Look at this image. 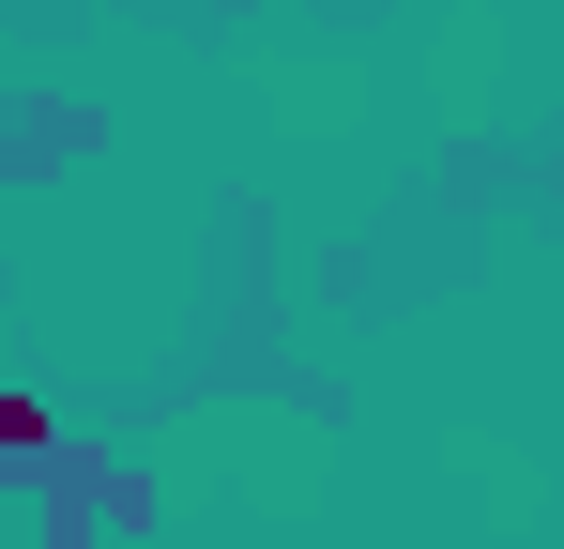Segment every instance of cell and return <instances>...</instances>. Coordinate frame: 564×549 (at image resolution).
<instances>
[{
	"label": "cell",
	"instance_id": "1",
	"mask_svg": "<svg viewBox=\"0 0 564 549\" xmlns=\"http://www.w3.org/2000/svg\"><path fill=\"white\" fill-rule=\"evenodd\" d=\"M0 443H46V412H31V397H15V381H0Z\"/></svg>",
	"mask_w": 564,
	"mask_h": 549
}]
</instances>
